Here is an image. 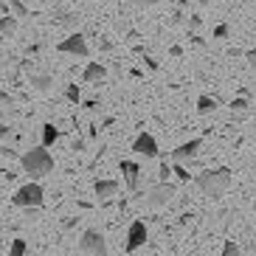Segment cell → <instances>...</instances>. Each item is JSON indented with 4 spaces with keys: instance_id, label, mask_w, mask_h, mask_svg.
Returning <instances> with one entry per match:
<instances>
[{
    "instance_id": "22",
    "label": "cell",
    "mask_w": 256,
    "mask_h": 256,
    "mask_svg": "<svg viewBox=\"0 0 256 256\" xmlns=\"http://www.w3.org/2000/svg\"><path fill=\"white\" fill-rule=\"evenodd\" d=\"M222 256H240V245L236 242H226L222 245Z\"/></svg>"
},
{
    "instance_id": "17",
    "label": "cell",
    "mask_w": 256,
    "mask_h": 256,
    "mask_svg": "<svg viewBox=\"0 0 256 256\" xmlns=\"http://www.w3.org/2000/svg\"><path fill=\"white\" fill-rule=\"evenodd\" d=\"M65 98L74 102V104H79V102H82V90H79V84H68V88H65Z\"/></svg>"
},
{
    "instance_id": "26",
    "label": "cell",
    "mask_w": 256,
    "mask_h": 256,
    "mask_svg": "<svg viewBox=\"0 0 256 256\" xmlns=\"http://www.w3.org/2000/svg\"><path fill=\"white\" fill-rule=\"evenodd\" d=\"M76 20H79V17H74V14H62V17H60V23H62V26H68V28H74Z\"/></svg>"
},
{
    "instance_id": "12",
    "label": "cell",
    "mask_w": 256,
    "mask_h": 256,
    "mask_svg": "<svg viewBox=\"0 0 256 256\" xmlns=\"http://www.w3.org/2000/svg\"><path fill=\"white\" fill-rule=\"evenodd\" d=\"M93 192H96L98 200H110V197L118 194V180H96Z\"/></svg>"
},
{
    "instance_id": "27",
    "label": "cell",
    "mask_w": 256,
    "mask_h": 256,
    "mask_svg": "<svg viewBox=\"0 0 256 256\" xmlns=\"http://www.w3.org/2000/svg\"><path fill=\"white\" fill-rule=\"evenodd\" d=\"M245 60H248V68L256 70V48H250V51L245 54Z\"/></svg>"
},
{
    "instance_id": "11",
    "label": "cell",
    "mask_w": 256,
    "mask_h": 256,
    "mask_svg": "<svg viewBox=\"0 0 256 256\" xmlns=\"http://www.w3.org/2000/svg\"><path fill=\"white\" fill-rule=\"evenodd\" d=\"M104 76H107V68L102 62H88V68H84V74H82V82L84 84H98V82H104Z\"/></svg>"
},
{
    "instance_id": "10",
    "label": "cell",
    "mask_w": 256,
    "mask_h": 256,
    "mask_svg": "<svg viewBox=\"0 0 256 256\" xmlns=\"http://www.w3.org/2000/svg\"><path fill=\"white\" fill-rule=\"evenodd\" d=\"M118 169L124 174V183H127L130 192H138V186H141V166L136 160H121Z\"/></svg>"
},
{
    "instance_id": "5",
    "label": "cell",
    "mask_w": 256,
    "mask_h": 256,
    "mask_svg": "<svg viewBox=\"0 0 256 256\" xmlns=\"http://www.w3.org/2000/svg\"><path fill=\"white\" fill-rule=\"evenodd\" d=\"M174 194H178V186L169 180H160L158 186H152L150 192H146V206L150 208H164V206H169L174 200Z\"/></svg>"
},
{
    "instance_id": "13",
    "label": "cell",
    "mask_w": 256,
    "mask_h": 256,
    "mask_svg": "<svg viewBox=\"0 0 256 256\" xmlns=\"http://www.w3.org/2000/svg\"><path fill=\"white\" fill-rule=\"evenodd\" d=\"M28 82H31V88L40 90V93H51L54 90V76H48V74H31Z\"/></svg>"
},
{
    "instance_id": "29",
    "label": "cell",
    "mask_w": 256,
    "mask_h": 256,
    "mask_svg": "<svg viewBox=\"0 0 256 256\" xmlns=\"http://www.w3.org/2000/svg\"><path fill=\"white\" fill-rule=\"evenodd\" d=\"M26 217H28V220H37V217H40V208H26Z\"/></svg>"
},
{
    "instance_id": "16",
    "label": "cell",
    "mask_w": 256,
    "mask_h": 256,
    "mask_svg": "<svg viewBox=\"0 0 256 256\" xmlns=\"http://www.w3.org/2000/svg\"><path fill=\"white\" fill-rule=\"evenodd\" d=\"M217 110V98H211V96H200L197 98V113L200 116H208Z\"/></svg>"
},
{
    "instance_id": "20",
    "label": "cell",
    "mask_w": 256,
    "mask_h": 256,
    "mask_svg": "<svg viewBox=\"0 0 256 256\" xmlns=\"http://www.w3.org/2000/svg\"><path fill=\"white\" fill-rule=\"evenodd\" d=\"M172 172L178 174V180H180V183H188V169H186L183 164H174V169H172Z\"/></svg>"
},
{
    "instance_id": "9",
    "label": "cell",
    "mask_w": 256,
    "mask_h": 256,
    "mask_svg": "<svg viewBox=\"0 0 256 256\" xmlns=\"http://www.w3.org/2000/svg\"><path fill=\"white\" fill-rule=\"evenodd\" d=\"M132 152H138V155H144V158H158L160 155L158 141H155V136H150V132H141V136L132 141Z\"/></svg>"
},
{
    "instance_id": "15",
    "label": "cell",
    "mask_w": 256,
    "mask_h": 256,
    "mask_svg": "<svg viewBox=\"0 0 256 256\" xmlns=\"http://www.w3.org/2000/svg\"><path fill=\"white\" fill-rule=\"evenodd\" d=\"M0 34H3V37H14L17 34V17H12V14L0 17Z\"/></svg>"
},
{
    "instance_id": "21",
    "label": "cell",
    "mask_w": 256,
    "mask_h": 256,
    "mask_svg": "<svg viewBox=\"0 0 256 256\" xmlns=\"http://www.w3.org/2000/svg\"><path fill=\"white\" fill-rule=\"evenodd\" d=\"M231 110H234V113H245V110H248V98H234Z\"/></svg>"
},
{
    "instance_id": "28",
    "label": "cell",
    "mask_w": 256,
    "mask_h": 256,
    "mask_svg": "<svg viewBox=\"0 0 256 256\" xmlns=\"http://www.w3.org/2000/svg\"><path fill=\"white\" fill-rule=\"evenodd\" d=\"M200 26H203V20H200V17H192V20H188V28H192V31H197Z\"/></svg>"
},
{
    "instance_id": "30",
    "label": "cell",
    "mask_w": 256,
    "mask_h": 256,
    "mask_svg": "<svg viewBox=\"0 0 256 256\" xmlns=\"http://www.w3.org/2000/svg\"><path fill=\"white\" fill-rule=\"evenodd\" d=\"M160 174H164V183H166V178H169V174H172V169H169V166H160Z\"/></svg>"
},
{
    "instance_id": "7",
    "label": "cell",
    "mask_w": 256,
    "mask_h": 256,
    "mask_svg": "<svg viewBox=\"0 0 256 256\" xmlns=\"http://www.w3.org/2000/svg\"><path fill=\"white\" fill-rule=\"evenodd\" d=\"M146 236H150V231H146V226H144V220H136V222L130 226V231H127V245H124V250H127V254H136L138 248H144Z\"/></svg>"
},
{
    "instance_id": "6",
    "label": "cell",
    "mask_w": 256,
    "mask_h": 256,
    "mask_svg": "<svg viewBox=\"0 0 256 256\" xmlns=\"http://www.w3.org/2000/svg\"><path fill=\"white\" fill-rule=\"evenodd\" d=\"M56 51H60V54H70V56H82V60H84V56L90 54V48H88V40H84L82 31H74V34H68V37L56 46Z\"/></svg>"
},
{
    "instance_id": "1",
    "label": "cell",
    "mask_w": 256,
    "mask_h": 256,
    "mask_svg": "<svg viewBox=\"0 0 256 256\" xmlns=\"http://www.w3.org/2000/svg\"><path fill=\"white\" fill-rule=\"evenodd\" d=\"M231 169L228 166H217V169H206V172H200L194 178V186L203 192L206 197H211V200H217V197H222L231 188Z\"/></svg>"
},
{
    "instance_id": "4",
    "label": "cell",
    "mask_w": 256,
    "mask_h": 256,
    "mask_svg": "<svg viewBox=\"0 0 256 256\" xmlns=\"http://www.w3.org/2000/svg\"><path fill=\"white\" fill-rule=\"evenodd\" d=\"M79 248H82L88 256H110V250H107V240H104V234L98 231V228H88V231H82V236H79Z\"/></svg>"
},
{
    "instance_id": "25",
    "label": "cell",
    "mask_w": 256,
    "mask_h": 256,
    "mask_svg": "<svg viewBox=\"0 0 256 256\" xmlns=\"http://www.w3.org/2000/svg\"><path fill=\"white\" fill-rule=\"evenodd\" d=\"M127 3H132V6H138V8H150V6H155L158 0H127Z\"/></svg>"
},
{
    "instance_id": "31",
    "label": "cell",
    "mask_w": 256,
    "mask_h": 256,
    "mask_svg": "<svg viewBox=\"0 0 256 256\" xmlns=\"http://www.w3.org/2000/svg\"><path fill=\"white\" fill-rule=\"evenodd\" d=\"M0 104H12V96L8 93H0Z\"/></svg>"
},
{
    "instance_id": "18",
    "label": "cell",
    "mask_w": 256,
    "mask_h": 256,
    "mask_svg": "<svg viewBox=\"0 0 256 256\" xmlns=\"http://www.w3.org/2000/svg\"><path fill=\"white\" fill-rule=\"evenodd\" d=\"M8 8H12V17H17V20H20V17H28V8H26L20 0H12V3H8Z\"/></svg>"
},
{
    "instance_id": "14",
    "label": "cell",
    "mask_w": 256,
    "mask_h": 256,
    "mask_svg": "<svg viewBox=\"0 0 256 256\" xmlns=\"http://www.w3.org/2000/svg\"><path fill=\"white\" fill-rule=\"evenodd\" d=\"M60 141V130L54 127V124H42V144H40V146H54V144Z\"/></svg>"
},
{
    "instance_id": "19",
    "label": "cell",
    "mask_w": 256,
    "mask_h": 256,
    "mask_svg": "<svg viewBox=\"0 0 256 256\" xmlns=\"http://www.w3.org/2000/svg\"><path fill=\"white\" fill-rule=\"evenodd\" d=\"M28 248H26V240H14L12 242V248H8V256H26Z\"/></svg>"
},
{
    "instance_id": "32",
    "label": "cell",
    "mask_w": 256,
    "mask_h": 256,
    "mask_svg": "<svg viewBox=\"0 0 256 256\" xmlns=\"http://www.w3.org/2000/svg\"><path fill=\"white\" fill-rule=\"evenodd\" d=\"M74 152H84V141H74Z\"/></svg>"
},
{
    "instance_id": "3",
    "label": "cell",
    "mask_w": 256,
    "mask_h": 256,
    "mask_svg": "<svg viewBox=\"0 0 256 256\" xmlns=\"http://www.w3.org/2000/svg\"><path fill=\"white\" fill-rule=\"evenodd\" d=\"M12 203L17 206V208H42V203H46V192H42V186L34 180L23 183V186L17 188L14 194H12Z\"/></svg>"
},
{
    "instance_id": "2",
    "label": "cell",
    "mask_w": 256,
    "mask_h": 256,
    "mask_svg": "<svg viewBox=\"0 0 256 256\" xmlns=\"http://www.w3.org/2000/svg\"><path fill=\"white\" fill-rule=\"evenodd\" d=\"M20 166H23V172L34 178V183L40 178H48L54 172V155L46 150V146H31L28 152H23V158H20Z\"/></svg>"
},
{
    "instance_id": "8",
    "label": "cell",
    "mask_w": 256,
    "mask_h": 256,
    "mask_svg": "<svg viewBox=\"0 0 256 256\" xmlns=\"http://www.w3.org/2000/svg\"><path fill=\"white\" fill-rule=\"evenodd\" d=\"M200 150H203V138H192V141L174 146V150H172V160H174V164H186V160H192Z\"/></svg>"
},
{
    "instance_id": "23",
    "label": "cell",
    "mask_w": 256,
    "mask_h": 256,
    "mask_svg": "<svg viewBox=\"0 0 256 256\" xmlns=\"http://www.w3.org/2000/svg\"><path fill=\"white\" fill-rule=\"evenodd\" d=\"M228 34H231V28H228V26H226V23H220V26H217V28H214V40H226V37H228Z\"/></svg>"
},
{
    "instance_id": "24",
    "label": "cell",
    "mask_w": 256,
    "mask_h": 256,
    "mask_svg": "<svg viewBox=\"0 0 256 256\" xmlns=\"http://www.w3.org/2000/svg\"><path fill=\"white\" fill-rule=\"evenodd\" d=\"M8 136H12V124H6V121H0V141H6Z\"/></svg>"
}]
</instances>
